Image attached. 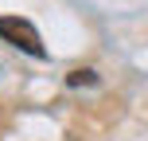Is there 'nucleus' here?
I'll return each mask as SVG.
<instances>
[{"instance_id": "nucleus-2", "label": "nucleus", "mask_w": 148, "mask_h": 141, "mask_svg": "<svg viewBox=\"0 0 148 141\" xmlns=\"http://www.w3.org/2000/svg\"><path fill=\"white\" fill-rule=\"evenodd\" d=\"M94 82H97L94 71H70L66 74V86H94Z\"/></svg>"}, {"instance_id": "nucleus-1", "label": "nucleus", "mask_w": 148, "mask_h": 141, "mask_svg": "<svg viewBox=\"0 0 148 141\" xmlns=\"http://www.w3.org/2000/svg\"><path fill=\"white\" fill-rule=\"evenodd\" d=\"M0 39H8L12 47H20L31 59H47V47H43V39H39V31L31 28L27 20H20V16H0Z\"/></svg>"}]
</instances>
